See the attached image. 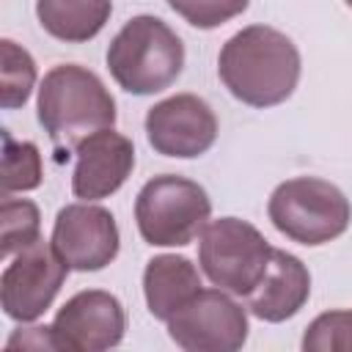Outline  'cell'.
<instances>
[{
    "label": "cell",
    "mask_w": 352,
    "mask_h": 352,
    "mask_svg": "<svg viewBox=\"0 0 352 352\" xmlns=\"http://www.w3.org/2000/svg\"><path fill=\"white\" fill-rule=\"evenodd\" d=\"M217 74L234 99L250 107H272L297 88L300 52L286 33L250 25L223 44Z\"/></svg>",
    "instance_id": "cell-1"
},
{
    "label": "cell",
    "mask_w": 352,
    "mask_h": 352,
    "mask_svg": "<svg viewBox=\"0 0 352 352\" xmlns=\"http://www.w3.org/2000/svg\"><path fill=\"white\" fill-rule=\"evenodd\" d=\"M38 121L58 151H77L88 135L116 124V99L91 69L60 63L38 85Z\"/></svg>",
    "instance_id": "cell-2"
},
{
    "label": "cell",
    "mask_w": 352,
    "mask_h": 352,
    "mask_svg": "<svg viewBox=\"0 0 352 352\" xmlns=\"http://www.w3.org/2000/svg\"><path fill=\"white\" fill-rule=\"evenodd\" d=\"M182 66V38L162 19L148 14L132 16L107 47V69L126 94H160L176 82Z\"/></svg>",
    "instance_id": "cell-3"
},
{
    "label": "cell",
    "mask_w": 352,
    "mask_h": 352,
    "mask_svg": "<svg viewBox=\"0 0 352 352\" xmlns=\"http://www.w3.org/2000/svg\"><path fill=\"white\" fill-rule=\"evenodd\" d=\"M267 214L283 236L316 248L349 228L352 204L336 184L316 176H297L272 190Z\"/></svg>",
    "instance_id": "cell-4"
},
{
    "label": "cell",
    "mask_w": 352,
    "mask_h": 352,
    "mask_svg": "<svg viewBox=\"0 0 352 352\" xmlns=\"http://www.w3.org/2000/svg\"><path fill=\"white\" fill-rule=\"evenodd\" d=\"M212 201L206 190L184 176L162 173L143 184L135 201L138 231L148 245L182 248L190 245L206 226Z\"/></svg>",
    "instance_id": "cell-5"
},
{
    "label": "cell",
    "mask_w": 352,
    "mask_h": 352,
    "mask_svg": "<svg viewBox=\"0 0 352 352\" xmlns=\"http://www.w3.org/2000/svg\"><path fill=\"white\" fill-rule=\"evenodd\" d=\"M272 248L256 226L239 217H220L198 234V264L204 275L231 294L245 297L261 280Z\"/></svg>",
    "instance_id": "cell-6"
},
{
    "label": "cell",
    "mask_w": 352,
    "mask_h": 352,
    "mask_svg": "<svg viewBox=\"0 0 352 352\" xmlns=\"http://www.w3.org/2000/svg\"><path fill=\"white\" fill-rule=\"evenodd\" d=\"M69 264L60 258L52 242L41 236L16 253V258L0 275V300L6 316L14 322H36L60 292Z\"/></svg>",
    "instance_id": "cell-7"
},
{
    "label": "cell",
    "mask_w": 352,
    "mask_h": 352,
    "mask_svg": "<svg viewBox=\"0 0 352 352\" xmlns=\"http://www.w3.org/2000/svg\"><path fill=\"white\" fill-rule=\"evenodd\" d=\"M168 336L187 352H234L248 341V314L226 289H201L168 319Z\"/></svg>",
    "instance_id": "cell-8"
},
{
    "label": "cell",
    "mask_w": 352,
    "mask_h": 352,
    "mask_svg": "<svg viewBox=\"0 0 352 352\" xmlns=\"http://www.w3.org/2000/svg\"><path fill=\"white\" fill-rule=\"evenodd\" d=\"M146 138L157 154L192 160L217 140V118L195 94H176L157 102L146 116Z\"/></svg>",
    "instance_id": "cell-9"
},
{
    "label": "cell",
    "mask_w": 352,
    "mask_h": 352,
    "mask_svg": "<svg viewBox=\"0 0 352 352\" xmlns=\"http://www.w3.org/2000/svg\"><path fill=\"white\" fill-rule=\"evenodd\" d=\"M52 245L72 270H104L118 256L116 217L104 206H96L91 201L69 204L55 217Z\"/></svg>",
    "instance_id": "cell-10"
},
{
    "label": "cell",
    "mask_w": 352,
    "mask_h": 352,
    "mask_svg": "<svg viewBox=\"0 0 352 352\" xmlns=\"http://www.w3.org/2000/svg\"><path fill=\"white\" fill-rule=\"evenodd\" d=\"M126 327L124 305L116 294L102 289L77 292L55 314L52 333L58 349L69 352H102L121 344Z\"/></svg>",
    "instance_id": "cell-11"
},
{
    "label": "cell",
    "mask_w": 352,
    "mask_h": 352,
    "mask_svg": "<svg viewBox=\"0 0 352 352\" xmlns=\"http://www.w3.org/2000/svg\"><path fill=\"white\" fill-rule=\"evenodd\" d=\"M77 165L72 176V192L82 201H99L113 195L135 168V146L126 135L99 129L77 146Z\"/></svg>",
    "instance_id": "cell-12"
},
{
    "label": "cell",
    "mask_w": 352,
    "mask_h": 352,
    "mask_svg": "<svg viewBox=\"0 0 352 352\" xmlns=\"http://www.w3.org/2000/svg\"><path fill=\"white\" fill-rule=\"evenodd\" d=\"M308 294H311L308 267L297 256L272 248L261 280L253 286V292L245 294V300L253 316L264 322H286L305 305Z\"/></svg>",
    "instance_id": "cell-13"
},
{
    "label": "cell",
    "mask_w": 352,
    "mask_h": 352,
    "mask_svg": "<svg viewBox=\"0 0 352 352\" xmlns=\"http://www.w3.org/2000/svg\"><path fill=\"white\" fill-rule=\"evenodd\" d=\"M201 292V275L184 256H154L143 272V294L154 319L168 322L184 302Z\"/></svg>",
    "instance_id": "cell-14"
},
{
    "label": "cell",
    "mask_w": 352,
    "mask_h": 352,
    "mask_svg": "<svg viewBox=\"0 0 352 352\" xmlns=\"http://www.w3.org/2000/svg\"><path fill=\"white\" fill-rule=\"evenodd\" d=\"M113 0H38L36 16L41 28L60 41H91L110 19Z\"/></svg>",
    "instance_id": "cell-15"
},
{
    "label": "cell",
    "mask_w": 352,
    "mask_h": 352,
    "mask_svg": "<svg viewBox=\"0 0 352 352\" xmlns=\"http://www.w3.org/2000/svg\"><path fill=\"white\" fill-rule=\"evenodd\" d=\"M0 104L6 110L22 107L33 91L36 82V63L30 58L28 50H22L19 44H14L11 38L0 41Z\"/></svg>",
    "instance_id": "cell-16"
},
{
    "label": "cell",
    "mask_w": 352,
    "mask_h": 352,
    "mask_svg": "<svg viewBox=\"0 0 352 352\" xmlns=\"http://www.w3.org/2000/svg\"><path fill=\"white\" fill-rule=\"evenodd\" d=\"M41 184V154L28 140H14L3 132V176L0 190L3 195L36 190Z\"/></svg>",
    "instance_id": "cell-17"
},
{
    "label": "cell",
    "mask_w": 352,
    "mask_h": 352,
    "mask_svg": "<svg viewBox=\"0 0 352 352\" xmlns=\"http://www.w3.org/2000/svg\"><path fill=\"white\" fill-rule=\"evenodd\" d=\"M38 226H41V214L38 206L28 198H11L3 195V206H0V256L8 258L19 250H25L28 245H33L38 239Z\"/></svg>",
    "instance_id": "cell-18"
},
{
    "label": "cell",
    "mask_w": 352,
    "mask_h": 352,
    "mask_svg": "<svg viewBox=\"0 0 352 352\" xmlns=\"http://www.w3.org/2000/svg\"><path fill=\"white\" fill-rule=\"evenodd\" d=\"M305 352H352V308L319 314L302 336Z\"/></svg>",
    "instance_id": "cell-19"
},
{
    "label": "cell",
    "mask_w": 352,
    "mask_h": 352,
    "mask_svg": "<svg viewBox=\"0 0 352 352\" xmlns=\"http://www.w3.org/2000/svg\"><path fill=\"white\" fill-rule=\"evenodd\" d=\"M250 0H168V6L192 28L212 30L239 16Z\"/></svg>",
    "instance_id": "cell-20"
},
{
    "label": "cell",
    "mask_w": 352,
    "mask_h": 352,
    "mask_svg": "<svg viewBox=\"0 0 352 352\" xmlns=\"http://www.w3.org/2000/svg\"><path fill=\"white\" fill-rule=\"evenodd\" d=\"M8 349H16V346H36V349H41V346H50V349H58V341H55V333H52V327H19L11 338H8V344H6Z\"/></svg>",
    "instance_id": "cell-21"
},
{
    "label": "cell",
    "mask_w": 352,
    "mask_h": 352,
    "mask_svg": "<svg viewBox=\"0 0 352 352\" xmlns=\"http://www.w3.org/2000/svg\"><path fill=\"white\" fill-rule=\"evenodd\" d=\"M344 3H346V6H349V8H352V0H344Z\"/></svg>",
    "instance_id": "cell-22"
}]
</instances>
